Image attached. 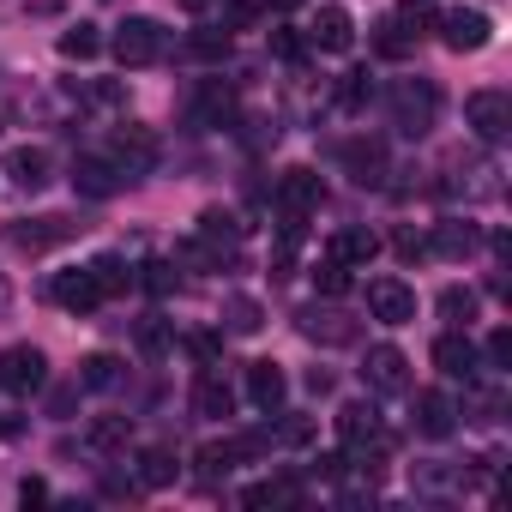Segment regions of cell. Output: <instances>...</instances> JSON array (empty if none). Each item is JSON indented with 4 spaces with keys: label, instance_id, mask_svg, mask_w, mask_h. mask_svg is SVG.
<instances>
[{
    "label": "cell",
    "instance_id": "db71d44e",
    "mask_svg": "<svg viewBox=\"0 0 512 512\" xmlns=\"http://www.w3.org/2000/svg\"><path fill=\"white\" fill-rule=\"evenodd\" d=\"M308 392H320V398H326V392H332V374H326V368H314V374H308Z\"/></svg>",
    "mask_w": 512,
    "mask_h": 512
},
{
    "label": "cell",
    "instance_id": "6da1fadb",
    "mask_svg": "<svg viewBox=\"0 0 512 512\" xmlns=\"http://www.w3.org/2000/svg\"><path fill=\"white\" fill-rule=\"evenodd\" d=\"M386 109H392V127L404 139H422L434 127V115H440V91H434V79H392Z\"/></svg>",
    "mask_w": 512,
    "mask_h": 512
},
{
    "label": "cell",
    "instance_id": "484cf974",
    "mask_svg": "<svg viewBox=\"0 0 512 512\" xmlns=\"http://www.w3.org/2000/svg\"><path fill=\"white\" fill-rule=\"evenodd\" d=\"M326 253H332V260H344V266H368L374 253H380V235L374 229H344Z\"/></svg>",
    "mask_w": 512,
    "mask_h": 512
},
{
    "label": "cell",
    "instance_id": "5b68a950",
    "mask_svg": "<svg viewBox=\"0 0 512 512\" xmlns=\"http://www.w3.org/2000/svg\"><path fill=\"white\" fill-rule=\"evenodd\" d=\"M0 386H7L13 398H31L49 386V356L37 344H7L0 350Z\"/></svg>",
    "mask_w": 512,
    "mask_h": 512
},
{
    "label": "cell",
    "instance_id": "ba28073f",
    "mask_svg": "<svg viewBox=\"0 0 512 512\" xmlns=\"http://www.w3.org/2000/svg\"><path fill=\"white\" fill-rule=\"evenodd\" d=\"M362 386H368V392H380V398L410 392V356H404L398 344H374V350H368V362H362Z\"/></svg>",
    "mask_w": 512,
    "mask_h": 512
},
{
    "label": "cell",
    "instance_id": "d6986e66",
    "mask_svg": "<svg viewBox=\"0 0 512 512\" xmlns=\"http://www.w3.org/2000/svg\"><path fill=\"white\" fill-rule=\"evenodd\" d=\"M308 43H314V49H326V55H344V49L356 43L350 13H344V7H320V13H314V31H308Z\"/></svg>",
    "mask_w": 512,
    "mask_h": 512
},
{
    "label": "cell",
    "instance_id": "74e56055",
    "mask_svg": "<svg viewBox=\"0 0 512 512\" xmlns=\"http://www.w3.org/2000/svg\"><path fill=\"white\" fill-rule=\"evenodd\" d=\"M368 97H374V85H368V73H344L338 79V109H368Z\"/></svg>",
    "mask_w": 512,
    "mask_h": 512
},
{
    "label": "cell",
    "instance_id": "681fc988",
    "mask_svg": "<svg viewBox=\"0 0 512 512\" xmlns=\"http://www.w3.org/2000/svg\"><path fill=\"white\" fill-rule=\"evenodd\" d=\"M253 13H260L253 0H229V7H223V31H241V25H253Z\"/></svg>",
    "mask_w": 512,
    "mask_h": 512
},
{
    "label": "cell",
    "instance_id": "603a6c76",
    "mask_svg": "<svg viewBox=\"0 0 512 512\" xmlns=\"http://www.w3.org/2000/svg\"><path fill=\"white\" fill-rule=\"evenodd\" d=\"M199 241H211L217 253H235V241H241V217H235V211H223V205L199 211Z\"/></svg>",
    "mask_w": 512,
    "mask_h": 512
},
{
    "label": "cell",
    "instance_id": "f546056e",
    "mask_svg": "<svg viewBox=\"0 0 512 512\" xmlns=\"http://www.w3.org/2000/svg\"><path fill=\"white\" fill-rule=\"evenodd\" d=\"M476 308H482V302H476V290H458V284H452V290H440V314H446V326H452V332H470Z\"/></svg>",
    "mask_w": 512,
    "mask_h": 512
},
{
    "label": "cell",
    "instance_id": "30bf717a",
    "mask_svg": "<svg viewBox=\"0 0 512 512\" xmlns=\"http://www.w3.org/2000/svg\"><path fill=\"white\" fill-rule=\"evenodd\" d=\"M79 229H85L79 217H31V223H7V241H13L19 253H49V247L73 241Z\"/></svg>",
    "mask_w": 512,
    "mask_h": 512
},
{
    "label": "cell",
    "instance_id": "d4e9b609",
    "mask_svg": "<svg viewBox=\"0 0 512 512\" xmlns=\"http://www.w3.org/2000/svg\"><path fill=\"white\" fill-rule=\"evenodd\" d=\"M193 121H205V127H229V121H235V91H223V85H199V97H193Z\"/></svg>",
    "mask_w": 512,
    "mask_h": 512
},
{
    "label": "cell",
    "instance_id": "4316f807",
    "mask_svg": "<svg viewBox=\"0 0 512 512\" xmlns=\"http://www.w3.org/2000/svg\"><path fill=\"white\" fill-rule=\"evenodd\" d=\"M175 470H181V464H175V452H169V446H145L133 476H139V488H169V482H175Z\"/></svg>",
    "mask_w": 512,
    "mask_h": 512
},
{
    "label": "cell",
    "instance_id": "4dcf8cb0",
    "mask_svg": "<svg viewBox=\"0 0 512 512\" xmlns=\"http://www.w3.org/2000/svg\"><path fill=\"white\" fill-rule=\"evenodd\" d=\"M127 440H133V416H97L91 422V446L97 452H127Z\"/></svg>",
    "mask_w": 512,
    "mask_h": 512
},
{
    "label": "cell",
    "instance_id": "d6a6232c",
    "mask_svg": "<svg viewBox=\"0 0 512 512\" xmlns=\"http://www.w3.org/2000/svg\"><path fill=\"white\" fill-rule=\"evenodd\" d=\"M115 380H121V362H115V356H103V350H97V356H85V362H79V386H85V392H109Z\"/></svg>",
    "mask_w": 512,
    "mask_h": 512
},
{
    "label": "cell",
    "instance_id": "8fae6325",
    "mask_svg": "<svg viewBox=\"0 0 512 512\" xmlns=\"http://www.w3.org/2000/svg\"><path fill=\"white\" fill-rule=\"evenodd\" d=\"M368 314H374L380 326H410V320H416V290L398 284V278H374V284H368Z\"/></svg>",
    "mask_w": 512,
    "mask_h": 512
},
{
    "label": "cell",
    "instance_id": "f1b7e54d",
    "mask_svg": "<svg viewBox=\"0 0 512 512\" xmlns=\"http://www.w3.org/2000/svg\"><path fill=\"white\" fill-rule=\"evenodd\" d=\"M235 464H241L235 440H223V446H199V482H205V488H217V482H223Z\"/></svg>",
    "mask_w": 512,
    "mask_h": 512
},
{
    "label": "cell",
    "instance_id": "3957f363",
    "mask_svg": "<svg viewBox=\"0 0 512 512\" xmlns=\"http://www.w3.org/2000/svg\"><path fill=\"white\" fill-rule=\"evenodd\" d=\"M109 49H115L121 67H151V61L169 55V31L157 19H121L115 37H109Z\"/></svg>",
    "mask_w": 512,
    "mask_h": 512
},
{
    "label": "cell",
    "instance_id": "6f0895ef",
    "mask_svg": "<svg viewBox=\"0 0 512 512\" xmlns=\"http://www.w3.org/2000/svg\"><path fill=\"white\" fill-rule=\"evenodd\" d=\"M266 7H272V13H296V7H302V0H266Z\"/></svg>",
    "mask_w": 512,
    "mask_h": 512
},
{
    "label": "cell",
    "instance_id": "e0dca14e",
    "mask_svg": "<svg viewBox=\"0 0 512 512\" xmlns=\"http://www.w3.org/2000/svg\"><path fill=\"white\" fill-rule=\"evenodd\" d=\"M49 296H55L67 314H91V308H103V302H109V296H103V284L91 278V266H79V272H61Z\"/></svg>",
    "mask_w": 512,
    "mask_h": 512
},
{
    "label": "cell",
    "instance_id": "2e32d148",
    "mask_svg": "<svg viewBox=\"0 0 512 512\" xmlns=\"http://www.w3.org/2000/svg\"><path fill=\"white\" fill-rule=\"evenodd\" d=\"M338 163L350 169L356 187H386V145H380V139H350V145L338 151Z\"/></svg>",
    "mask_w": 512,
    "mask_h": 512
},
{
    "label": "cell",
    "instance_id": "60d3db41",
    "mask_svg": "<svg viewBox=\"0 0 512 512\" xmlns=\"http://www.w3.org/2000/svg\"><path fill=\"white\" fill-rule=\"evenodd\" d=\"M139 272H145L139 284H145L151 296H175V290H181V278H175V266H169V260H151V266H139Z\"/></svg>",
    "mask_w": 512,
    "mask_h": 512
},
{
    "label": "cell",
    "instance_id": "277c9868",
    "mask_svg": "<svg viewBox=\"0 0 512 512\" xmlns=\"http://www.w3.org/2000/svg\"><path fill=\"white\" fill-rule=\"evenodd\" d=\"M296 332H302L308 344H320V350H344V344L362 338V326H356L344 308H332V302H308V308L296 314Z\"/></svg>",
    "mask_w": 512,
    "mask_h": 512
},
{
    "label": "cell",
    "instance_id": "f907efd6",
    "mask_svg": "<svg viewBox=\"0 0 512 512\" xmlns=\"http://www.w3.org/2000/svg\"><path fill=\"white\" fill-rule=\"evenodd\" d=\"M398 253H404V260H428V235L404 229V235H398Z\"/></svg>",
    "mask_w": 512,
    "mask_h": 512
},
{
    "label": "cell",
    "instance_id": "83f0119b",
    "mask_svg": "<svg viewBox=\"0 0 512 512\" xmlns=\"http://www.w3.org/2000/svg\"><path fill=\"white\" fill-rule=\"evenodd\" d=\"M223 326L235 332V338H253L266 326V308L253 302V296H223Z\"/></svg>",
    "mask_w": 512,
    "mask_h": 512
},
{
    "label": "cell",
    "instance_id": "7dc6e473",
    "mask_svg": "<svg viewBox=\"0 0 512 512\" xmlns=\"http://www.w3.org/2000/svg\"><path fill=\"white\" fill-rule=\"evenodd\" d=\"M272 440H284V446H308V440H314V422H308V416H290Z\"/></svg>",
    "mask_w": 512,
    "mask_h": 512
},
{
    "label": "cell",
    "instance_id": "e575fe53",
    "mask_svg": "<svg viewBox=\"0 0 512 512\" xmlns=\"http://www.w3.org/2000/svg\"><path fill=\"white\" fill-rule=\"evenodd\" d=\"M374 49H380V55H386V61H404V55H410V49H416V37H410V31H404V25H398V19H386V25H380V31H374Z\"/></svg>",
    "mask_w": 512,
    "mask_h": 512
},
{
    "label": "cell",
    "instance_id": "ab89813d",
    "mask_svg": "<svg viewBox=\"0 0 512 512\" xmlns=\"http://www.w3.org/2000/svg\"><path fill=\"white\" fill-rule=\"evenodd\" d=\"M500 410H506V392L500 386H476L470 392V422H500Z\"/></svg>",
    "mask_w": 512,
    "mask_h": 512
},
{
    "label": "cell",
    "instance_id": "d590c367",
    "mask_svg": "<svg viewBox=\"0 0 512 512\" xmlns=\"http://www.w3.org/2000/svg\"><path fill=\"white\" fill-rule=\"evenodd\" d=\"M97 49H103L97 25H73V31H61V55H67V61H91Z\"/></svg>",
    "mask_w": 512,
    "mask_h": 512
},
{
    "label": "cell",
    "instance_id": "44dd1931",
    "mask_svg": "<svg viewBox=\"0 0 512 512\" xmlns=\"http://www.w3.org/2000/svg\"><path fill=\"white\" fill-rule=\"evenodd\" d=\"M235 410V392H229V380L217 374V368H205L199 380H193V416H205V422H223Z\"/></svg>",
    "mask_w": 512,
    "mask_h": 512
},
{
    "label": "cell",
    "instance_id": "ee69618b",
    "mask_svg": "<svg viewBox=\"0 0 512 512\" xmlns=\"http://www.w3.org/2000/svg\"><path fill=\"white\" fill-rule=\"evenodd\" d=\"M139 350L145 356H163L169 350V326L163 320H139Z\"/></svg>",
    "mask_w": 512,
    "mask_h": 512
},
{
    "label": "cell",
    "instance_id": "8992f818",
    "mask_svg": "<svg viewBox=\"0 0 512 512\" xmlns=\"http://www.w3.org/2000/svg\"><path fill=\"white\" fill-rule=\"evenodd\" d=\"M464 121H470V133L482 145H500L512 133V97L506 91H470L464 97Z\"/></svg>",
    "mask_w": 512,
    "mask_h": 512
},
{
    "label": "cell",
    "instance_id": "4fadbf2b",
    "mask_svg": "<svg viewBox=\"0 0 512 512\" xmlns=\"http://www.w3.org/2000/svg\"><path fill=\"white\" fill-rule=\"evenodd\" d=\"M73 187H79V199H115L127 187V175H121L115 157H79L73 163Z\"/></svg>",
    "mask_w": 512,
    "mask_h": 512
},
{
    "label": "cell",
    "instance_id": "f6af8a7d",
    "mask_svg": "<svg viewBox=\"0 0 512 512\" xmlns=\"http://www.w3.org/2000/svg\"><path fill=\"white\" fill-rule=\"evenodd\" d=\"M488 368H494V374H506V368H512V332H506V326L488 338Z\"/></svg>",
    "mask_w": 512,
    "mask_h": 512
},
{
    "label": "cell",
    "instance_id": "b9f144b4",
    "mask_svg": "<svg viewBox=\"0 0 512 512\" xmlns=\"http://www.w3.org/2000/svg\"><path fill=\"white\" fill-rule=\"evenodd\" d=\"M410 482L422 488V494H440V488H452V482H464L458 470H446V464H416L410 470Z\"/></svg>",
    "mask_w": 512,
    "mask_h": 512
},
{
    "label": "cell",
    "instance_id": "5bb4252c",
    "mask_svg": "<svg viewBox=\"0 0 512 512\" xmlns=\"http://www.w3.org/2000/svg\"><path fill=\"white\" fill-rule=\"evenodd\" d=\"M326 205V181L314 169H284L278 181V211H296V217H314Z\"/></svg>",
    "mask_w": 512,
    "mask_h": 512
},
{
    "label": "cell",
    "instance_id": "7a4b0ae2",
    "mask_svg": "<svg viewBox=\"0 0 512 512\" xmlns=\"http://www.w3.org/2000/svg\"><path fill=\"white\" fill-rule=\"evenodd\" d=\"M338 440L356 452V464H362V470H374V464H380V452L392 446V434H386V422H380V410H374V404H344V410H338Z\"/></svg>",
    "mask_w": 512,
    "mask_h": 512
},
{
    "label": "cell",
    "instance_id": "8d00e7d4",
    "mask_svg": "<svg viewBox=\"0 0 512 512\" xmlns=\"http://www.w3.org/2000/svg\"><path fill=\"white\" fill-rule=\"evenodd\" d=\"M314 290H320V296H344V290H350V266L326 253V260L314 266Z\"/></svg>",
    "mask_w": 512,
    "mask_h": 512
},
{
    "label": "cell",
    "instance_id": "9c48e42d",
    "mask_svg": "<svg viewBox=\"0 0 512 512\" xmlns=\"http://www.w3.org/2000/svg\"><path fill=\"white\" fill-rule=\"evenodd\" d=\"M109 157L121 163V175H127V181H139V175H151V169H157V157H163V151H157V133H151V127H133V121H127V127H115V151H109Z\"/></svg>",
    "mask_w": 512,
    "mask_h": 512
},
{
    "label": "cell",
    "instance_id": "7bdbcfd3",
    "mask_svg": "<svg viewBox=\"0 0 512 512\" xmlns=\"http://www.w3.org/2000/svg\"><path fill=\"white\" fill-rule=\"evenodd\" d=\"M296 500V482H260L247 488V506H290Z\"/></svg>",
    "mask_w": 512,
    "mask_h": 512
},
{
    "label": "cell",
    "instance_id": "7402d4cb",
    "mask_svg": "<svg viewBox=\"0 0 512 512\" xmlns=\"http://www.w3.org/2000/svg\"><path fill=\"white\" fill-rule=\"evenodd\" d=\"M476 223H464V217H446V223H434V241H428V253H440V260H470L476 253Z\"/></svg>",
    "mask_w": 512,
    "mask_h": 512
},
{
    "label": "cell",
    "instance_id": "7c38bea8",
    "mask_svg": "<svg viewBox=\"0 0 512 512\" xmlns=\"http://www.w3.org/2000/svg\"><path fill=\"white\" fill-rule=\"evenodd\" d=\"M284 398H290V374L278 362H253L247 368V404L260 416H284Z\"/></svg>",
    "mask_w": 512,
    "mask_h": 512
},
{
    "label": "cell",
    "instance_id": "c3c4849f",
    "mask_svg": "<svg viewBox=\"0 0 512 512\" xmlns=\"http://www.w3.org/2000/svg\"><path fill=\"white\" fill-rule=\"evenodd\" d=\"M103 494L109 500H139L145 488H139V476H103Z\"/></svg>",
    "mask_w": 512,
    "mask_h": 512
},
{
    "label": "cell",
    "instance_id": "1f68e13d",
    "mask_svg": "<svg viewBox=\"0 0 512 512\" xmlns=\"http://www.w3.org/2000/svg\"><path fill=\"white\" fill-rule=\"evenodd\" d=\"M229 49H235V37L223 25H205V31L187 37V55H199V61H229Z\"/></svg>",
    "mask_w": 512,
    "mask_h": 512
},
{
    "label": "cell",
    "instance_id": "f35d334b",
    "mask_svg": "<svg viewBox=\"0 0 512 512\" xmlns=\"http://www.w3.org/2000/svg\"><path fill=\"white\" fill-rule=\"evenodd\" d=\"M181 350H187L193 362H205V368H217V362H223V338H217V332H187V338H181Z\"/></svg>",
    "mask_w": 512,
    "mask_h": 512
},
{
    "label": "cell",
    "instance_id": "9a60e30c",
    "mask_svg": "<svg viewBox=\"0 0 512 512\" xmlns=\"http://www.w3.org/2000/svg\"><path fill=\"white\" fill-rule=\"evenodd\" d=\"M458 398L452 392H440V386H428V392H416V434H428V440H446L452 428H458Z\"/></svg>",
    "mask_w": 512,
    "mask_h": 512
},
{
    "label": "cell",
    "instance_id": "11a10c76",
    "mask_svg": "<svg viewBox=\"0 0 512 512\" xmlns=\"http://www.w3.org/2000/svg\"><path fill=\"white\" fill-rule=\"evenodd\" d=\"M13 308V284H7V272H0V314Z\"/></svg>",
    "mask_w": 512,
    "mask_h": 512
},
{
    "label": "cell",
    "instance_id": "9f6ffc18",
    "mask_svg": "<svg viewBox=\"0 0 512 512\" xmlns=\"http://www.w3.org/2000/svg\"><path fill=\"white\" fill-rule=\"evenodd\" d=\"M217 0H181V13H211Z\"/></svg>",
    "mask_w": 512,
    "mask_h": 512
},
{
    "label": "cell",
    "instance_id": "ac0fdd59",
    "mask_svg": "<svg viewBox=\"0 0 512 512\" xmlns=\"http://www.w3.org/2000/svg\"><path fill=\"white\" fill-rule=\"evenodd\" d=\"M434 362H440V374L446 380H476L482 368V356H476V344H470V332H440L434 338Z\"/></svg>",
    "mask_w": 512,
    "mask_h": 512
},
{
    "label": "cell",
    "instance_id": "836d02e7",
    "mask_svg": "<svg viewBox=\"0 0 512 512\" xmlns=\"http://www.w3.org/2000/svg\"><path fill=\"white\" fill-rule=\"evenodd\" d=\"M392 19H398V25H404V31H410L416 43H422V37L434 31V19H440V13H434V0H404V7H398Z\"/></svg>",
    "mask_w": 512,
    "mask_h": 512
},
{
    "label": "cell",
    "instance_id": "52a82bcc",
    "mask_svg": "<svg viewBox=\"0 0 512 512\" xmlns=\"http://www.w3.org/2000/svg\"><path fill=\"white\" fill-rule=\"evenodd\" d=\"M434 25H440V43H446L452 55H476V49H488V37H494V25H488L482 7H452V13H440Z\"/></svg>",
    "mask_w": 512,
    "mask_h": 512
},
{
    "label": "cell",
    "instance_id": "bcb514c9",
    "mask_svg": "<svg viewBox=\"0 0 512 512\" xmlns=\"http://www.w3.org/2000/svg\"><path fill=\"white\" fill-rule=\"evenodd\" d=\"M272 55L302 61V55H308V37H296V31H272Z\"/></svg>",
    "mask_w": 512,
    "mask_h": 512
},
{
    "label": "cell",
    "instance_id": "cb8c5ba5",
    "mask_svg": "<svg viewBox=\"0 0 512 512\" xmlns=\"http://www.w3.org/2000/svg\"><path fill=\"white\" fill-rule=\"evenodd\" d=\"M91 278L103 284V296H127V290L139 284V266H127L121 253H97V260H91Z\"/></svg>",
    "mask_w": 512,
    "mask_h": 512
},
{
    "label": "cell",
    "instance_id": "f5cc1de1",
    "mask_svg": "<svg viewBox=\"0 0 512 512\" xmlns=\"http://www.w3.org/2000/svg\"><path fill=\"white\" fill-rule=\"evenodd\" d=\"M121 97H127V91H121V85H97V91H91V103H109V109H115V103H121Z\"/></svg>",
    "mask_w": 512,
    "mask_h": 512
},
{
    "label": "cell",
    "instance_id": "ffe728a7",
    "mask_svg": "<svg viewBox=\"0 0 512 512\" xmlns=\"http://www.w3.org/2000/svg\"><path fill=\"white\" fill-rule=\"evenodd\" d=\"M7 175H13V187L43 193V187H49V151H43V145H13V151H7Z\"/></svg>",
    "mask_w": 512,
    "mask_h": 512
},
{
    "label": "cell",
    "instance_id": "816d5d0a",
    "mask_svg": "<svg viewBox=\"0 0 512 512\" xmlns=\"http://www.w3.org/2000/svg\"><path fill=\"white\" fill-rule=\"evenodd\" d=\"M19 500H25V506H43V500H49V482L25 476V482H19Z\"/></svg>",
    "mask_w": 512,
    "mask_h": 512
}]
</instances>
